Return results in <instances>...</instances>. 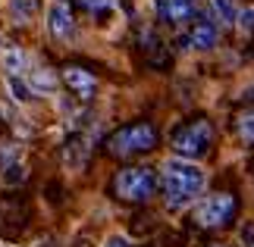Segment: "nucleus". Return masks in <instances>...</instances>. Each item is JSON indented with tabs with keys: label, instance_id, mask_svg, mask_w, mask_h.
<instances>
[{
	"label": "nucleus",
	"instance_id": "6ab92c4d",
	"mask_svg": "<svg viewBox=\"0 0 254 247\" xmlns=\"http://www.w3.org/2000/svg\"><path fill=\"white\" fill-rule=\"evenodd\" d=\"M236 25L242 28V32H254V6H245L242 13L236 16Z\"/></svg>",
	"mask_w": 254,
	"mask_h": 247
},
{
	"label": "nucleus",
	"instance_id": "6e6552de",
	"mask_svg": "<svg viewBox=\"0 0 254 247\" xmlns=\"http://www.w3.org/2000/svg\"><path fill=\"white\" fill-rule=\"evenodd\" d=\"M185 44H189L191 50H210V47L217 44V25H213L207 16H198L191 22L189 35H185Z\"/></svg>",
	"mask_w": 254,
	"mask_h": 247
},
{
	"label": "nucleus",
	"instance_id": "0eeeda50",
	"mask_svg": "<svg viewBox=\"0 0 254 247\" xmlns=\"http://www.w3.org/2000/svg\"><path fill=\"white\" fill-rule=\"evenodd\" d=\"M154 9L167 25H182L194 19V0H154Z\"/></svg>",
	"mask_w": 254,
	"mask_h": 247
},
{
	"label": "nucleus",
	"instance_id": "2eb2a0df",
	"mask_svg": "<svg viewBox=\"0 0 254 247\" xmlns=\"http://www.w3.org/2000/svg\"><path fill=\"white\" fill-rule=\"evenodd\" d=\"M6 88H9V94H13L16 103H28V100H32V88H28L19 75H9L6 78Z\"/></svg>",
	"mask_w": 254,
	"mask_h": 247
},
{
	"label": "nucleus",
	"instance_id": "f03ea898",
	"mask_svg": "<svg viewBox=\"0 0 254 247\" xmlns=\"http://www.w3.org/2000/svg\"><path fill=\"white\" fill-rule=\"evenodd\" d=\"M157 147V128L151 122H132V125H123L107 138V150L113 156H135V153H148Z\"/></svg>",
	"mask_w": 254,
	"mask_h": 247
},
{
	"label": "nucleus",
	"instance_id": "ddd939ff",
	"mask_svg": "<svg viewBox=\"0 0 254 247\" xmlns=\"http://www.w3.org/2000/svg\"><path fill=\"white\" fill-rule=\"evenodd\" d=\"M210 6H213V16L220 19V25H232V22H236V16H239L236 0H210Z\"/></svg>",
	"mask_w": 254,
	"mask_h": 247
},
{
	"label": "nucleus",
	"instance_id": "4468645a",
	"mask_svg": "<svg viewBox=\"0 0 254 247\" xmlns=\"http://www.w3.org/2000/svg\"><path fill=\"white\" fill-rule=\"evenodd\" d=\"M28 88L35 91H54L57 88V75L51 72V69H38V72H32V78H28Z\"/></svg>",
	"mask_w": 254,
	"mask_h": 247
},
{
	"label": "nucleus",
	"instance_id": "f257e3e1",
	"mask_svg": "<svg viewBox=\"0 0 254 247\" xmlns=\"http://www.w3.org/2000/svg\"><path fill=\"white\" fill-rule=\"evenodd\" d=\"M204 182H207V175H204V169L198 163L179 160V156H173V160L163 163L160 185H163L170 210H182V206L194 203V197L204 191Z\"/></svg>",
	"mask_w": 254,
	"mask_h": 247
},
{
	"label": "nucleus",
	"instance_id": "412c9836",
	"mask_svg": "<svg viewBox=\"0 0 254 247\" xmlns=\"http://www.w3.org/2000/svg\"><path fill=\"white\" fill-rule=\"evenodd\" d=\"M104 247H129V238L126 235H113V238H107Z\"/></svg>",
	"mask_w": 254,
	"mask_h": 247
},
{
	"label": "nucleus",
	"instance_id": "1a4fd4ad",
	"mask_svg": "<svg viewBox=\"0 0 254 247\" xmlns=\"http://www.w3.org/2000/svg\"><path fill=\"white\" fill-rule=\"evenodd\" d=\"M63 82L72 88L75 94L82 97V100H88V97L94 94V88H97V78L88 72V69H79V66H69V69H63Z\"/></svg>",
	"mask_w": 254,
	"mask_h": 247
},
{
	"label": "nucleus",
	"instance_id": "aec40b11",
	"mask_svg": "<svg viewBox=\"0 0 254 247\" xmlns=\"http://www.w3.org/2000/svg\"><path fill=\"white\" fill-rule=\"evenodd\" d=\"M85 9H91V13H107V9L113 6V0H79Z\"/></svg>",
	"mask_w": 254,
	"mask_h": 247
},
{
	"label": "nucleus",
	"instance_id": "20e7f679",
	"mask_svg": "<svg viewBox=\"0 0 254 247\" xmlns=\"http://www.w3.org/2000/svg\"><path fill=\"white\" fill-rule=\"evenodd\" d=\"M213 144V125L207 119H194L189 125H182L179 132L173 135V150L179 160H198V156H204L210 150Z\"/></svg>",
	"mask_w": 254,
	"mask_h": 247
},
{
	"label": "nucleus",
	"instance_id": "7ed1b4c3",
	"mask_svg": "<svg viewBox=\"0 0 254 247\" xmlns=\"http://www.w3.org/2000/svg\"><path fill=\"white\" fill-rule=\"evenodd\" d=\"M157 191V175L148 166H129L120 169L113 179V194L126 203H144L148 197Z\"/></svg>",
	"mask_w": 254,
	"mask_h": 247
},
{
	"label": "nucleus",
	"instance_id": "9d476101",
	"mask_svg": "<svg viewBox=\"0 0 254 247\" xmlns=\"http://www.w3.org/2000/svg\"><path fill=\"white\" fill-rule=\"evenodd\" d=\"M88 160V138L85 135H75L66 141V150H63V163L69 166V169H82Z\"/></svg>",
	"mask_w": 254,
	"mask_h": 247
},
{
	"label": "nucleus",
	"instance_id": "39448f33",
	"mask_svg": "<svg viewBox=\"0 0 254 247\" xmlns=\"http://www.w3.org/2000/svg\"><path fill=\"white\" fill-rule=\"evenodd\" d=\"M232 216H236V197L229 191L207 194L194 206V222H198L201 229H223V225L232 222Z\"/></svg>",
	"mask_w": 254,
	"mask_h": 247
},
{
	"label": "nucleus",
	"instance_id": "423d86ee",
	"mask_svg": "<svg viewBox=\"0 0 254 247\" xmlns=\"http://www.w3.org/2000/svg\"><path fill=\"white\" fill-rule=\"evenodd\" d=\"M47 32H51L57 41H66L75 32V19H72V6L66 0H54V6L47 9Z\"/></svg>",
	"mask_w": 254,
	"mask_h": 247
},
{
	"label": "nucleus",
	"instance_id": "9b49d317",
	"mask_svg": "<svg viewBox=\"0 0 254 247\" xmlns=\"http://www.w3.org/2000/svg\"><path fill=\"white\" fill-rule=\"evenodd\" d=\"M0 60H3V69H6L9 75H22L25 72V53L19 50V44H3Z\"/></svg>",
	"mask_w": 254,
	"mask_h": 247
},
{
	"label": "nucleus",
	"instance_id": "f3484780",
	"mask_svg": "<svg viewBox=\"0 0 254 247\" xmlns=\"http://www.w3.org/2000/svg\"><path fill=\"white\" fill-rule=\"evenodd\" d=\"M25 182V166H22V160L19 163H9V166H3V185H22Z\"/></svg>",
	"mask_w": 254,
	"mask_h": 247
},
{
	"label": "nucleus",
	"instance_id": "a211bd4d",
	"mask_svg": "<svg viewBox=\"0 0 254 247\" xmlns=\"http://www.w3.org/2000/svg\"><path fill=\"white\" fill-rule=\"evenodd\" d=\"M9 163H19V147L9 144V141H0V169Z\"/></svg>",
	"mask_w": 254,
	"mask_h": 247
},
{
	"label": "nucleus",
	"instance_id": "f8f14e48",
	"mask_svg": "<svg viewBox=\"0 0 254 247\" xmlns=\"http://www.w3.org/2000/svg\"><path fill=\"white\" fill-rule=\"evenodd\" d=\"M38 6H41V0H9V13H13L19 22H32Z\"/></svg>",
	"mask_w": 254,
	"mask_h": 247
},
{
	"label": "nucleus",
	"instance_id": "dca6fc26",
	"mask_svg": "<svg viewBox=\"0 0 254 247\" xmlns=\"http://www.w3.org/2000/svg\"><path fill=\"white\" fill-rule=\"evenodd\" d=\"M239 138L245 144H254V110H245L239 116Z\"/></svg>",
	"mask_w": 254,
	"mask_h": 247
}]
</instances>
